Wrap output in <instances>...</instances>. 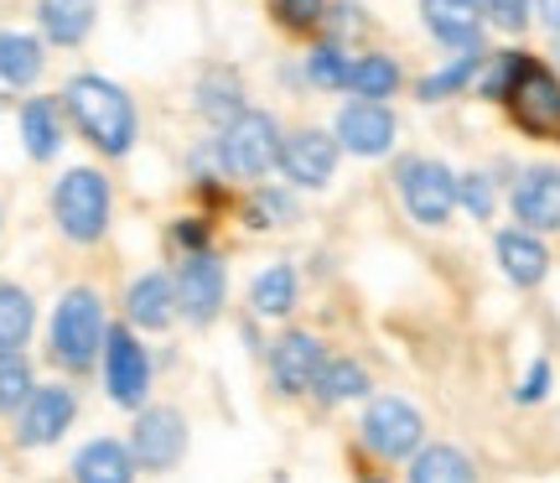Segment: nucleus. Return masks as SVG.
<instances>
[{"label": "nucleus", "mask_w": 560, "mask_h": 483, "mask_svg": "<svg viewBox=\"0 0 560 483\" xmlns=\"http://www.w3.org/2000/svg\"><path fill=\"white\" fill-rule=\"evenodd\" d=\"M62 104H68L73 125L100 146L104 157H125L130 151V141H136V110H130L120 83L100 79V73H83V79L68 83Z\"/></svg>", "instance_id": "obj_1"}, {"label": "nucleus", "mask_w": 560, "mask_h": 483, "mask_svg": "<svg viewBox=\"0 0 560 483\" xmlns=\"http://www.w3.org/2000/svg\"><path fill=\"white\" fill-rule=\"evenodd\" d=\"M52 214H58L62 234L73 244H94L109 229V182L94 166H73L62 172L52 187Z\"/></svg>", "instance_id": "obj_2"}, {"label": "nucleus", "mask_w": 560, "mask_h": 483, "mask_svg": "<svg viewBox=\"0 0 560 483\" xmlns=\"http://www.w3.org/2000/svg\"><path fill=\"white\" fill-rule=\"evenodd\" d=\"M503 100H509L514 120H520L529 136H540V141H560V83H556L550 68H540L535 58L514 53Z\"/></svg>", "instance_id": "obj_3"}, {"label": "nucleus", "mask_w": 560, "mask_h": 483, "mask_svg": "<svg viewBox=\"0 0 560 483\" xmlns=\"http://www.w3.org/2000/svg\"><path fill=\"white\" fill-rule=\"evenodd\" d=\"M104 307L100 297L79 286V291H68L58 302V318H52V354H58L68 369H89L94 354L104 348Z\"/></svg>", "instance_id": "obj_4"}, {"label": "nucleus", "mask_w": 560, "mask_h": 483, "mask_svg": "<svg viewBox=\"0 0 560 483\" xmlns=\"http://www.w3.org/2000/svg\"><path fill=\"white\" fill-rule=\"evenodd\" d=\"M219 157H223V172H229V177H265V172L280 161L276 120L260 115V110H244L240 120L223 125Z\"/></svg>", "instance_id": "obj_5"}, {"label": "nucleus", "mask_w": 560, "mask_h": 483, "mask_svg": "<svg viewBox=\"0 0 560 483\" xmlns=\"http://www.w3.org/2000/svg\"><path fill=\"white\" fill-rule=\"evenodd\" d=\"M400 198L420 223H446L457 208V177L441 161H405L400 166Z\"/></svg>", "instance_id": "obj_6"}, {"label": "nucleus", "mask_w": 560, "mask_h": 483, "mask_svg": "<svg viewBox=\"0 0 560 483\" xmlns=\"http://www.w3.org/2000/svg\"><path fill=\"white\" fill-rule=\"evenodd\" d=\"M104 384H109V401L136 411L145 405V390H151V359L125 327H115L104 338Z\"/></svg>", "instance_id": "obj_7"}, {"label": "nucleus", "mask_w": 560, "mask_h": 483, "mask_svg": "<svg viewBox=\"0 0 560 483\" xmlns=\"http://www.w3.org/2000/svg\"><path fill=\"white\" fill-rule=\"evenodd\" d=\"M73 416H79V401H73V390H68V384H37V390H32V401L21 405V422H16L21 447L58 442L62 432L73 426Z\"/></svg>", "instance_id": "obj_8"}, {"label": "nucleus", "mask_w": 560, "mask_h": 483, "mask_svg": "<svg viewBox=\"0 0 560 483\" xmlns=\"http://www.w3.org/2000/svg\"><path fill=\"white\" fill-rule=\"evenodd\" d=\"M420 432H425V426H420V411L395 401V395H380V401L369 405V416H363V442L374 447L380 458H405V452H416Z\"/></svg>", "instance_id": "obj_9"}, {"label": "nucleus", "mask_w": 560, "mask_h": 483, "mask_svg": "<svg viewBox=\"0 0 560 483\" xmlns=\"http://www.w3.org/2000/svg\"><path fill=\"white\" fill-rule=\"evenodd\" d=\"M223 291H229V276H223L219 255H208V250L187 255V265H182V276H177V307L182 312L198 322V327H208V322L219 318Z\"/></svg>", "instance_id": "obj_10"}, {"label": "nucleus", "mask_w": 560, "mask_h": 483, "mask_svg": "<svg viewBox=\"0 0 560 483\" xmlns=\"http://www.w3.org/2000/svg\"><path fill=\"white\" fill-rule=\"evenodd\" d=\"M182 452H187V422H182V411H172V405L140 411L136 437H130V458L145 468H172V463H182Z\"/></svg>", "instance_id": "obj_11"}, {"label": "nucleus", "mask_w": 560, "mask_h": 483, "mask_svg": "<svg viewBox=\"0 0 560 483\" xmlns=\"http://www.w3.org/2000/svg\"><path fill=\"white\" fill-rule=\"evenodd\" d=\"M280 166H285V177L296 182V187H322V182L338 172V141L322 136V130H296V136H285V146H280Z\"/></svg>", "instance_id": "obj_12"}, {"label": "nucleus", "mask_w": 560, "mask_h": 483, "mask_svg": "<svg viewBox=\"0 0 560 483\" xmlns=\"http://www.w3.org/2000/svg\"><path fill=\"white\" fill-rule=\"evenodd\" d=\"M338 146L342 151H353V157H384L389 146H395V115L384 110V104H348L338 115Z\"/></svg>", "instance_id": "obj_13"}, {"label": "nucleus", "mask_w": 560, "mask_h": 483, "mask_svg": "<svg viewBox=\"0 0 560 483\" xmlns=\"http://www.w3.org/2000/svg\"><path fill=\"white\" fill-rule=\"evenodd\" d=\"M322 343L312 338V333H285V338L276 343V354H270V375H276V384L285 390V395H296V390H312L322 375Z\"/></svg>", "instance_id": "obj_14"}, {"label": "nucleus", "mask_w": 560, "mask_h": 483, "mask_svg": "<svg viewBox=\"0 0 560 483\" xmlns=\"http://www.w3.org/2000/svg\"><path fill=\"white\" fill-rule=\"evenodd\" d=\"M514 214L529 229H560V172L556 166L524 172V182L514 187Z\"/></svg>", "instance_id": "obj_15"}, {"label": "nucleus", "mask_w": 560, "mask_h": 483, "mask_svg": "<svg viewBox=\"0 0 560 483\" xmlns=\"http://www.w3.org/2000/svg\"><path fill=\"white\" fill-rule=\"evenodd\" d=\"M420 16L446 47H472L482 32V0H420Z\"/></svg>", "instance_id": "obj_16"}, {"label": "nucleus", "mask_w": 560, "mask_h": 483, "mask_svg": "<svg viewBox=\"0 0 560 483\" xmlns=\"http://www.w3.org/2000/svg\"><path fill=\"white\" fill-rule=\"evenodd\" d=\"M499 265L509 281L520 286H540L545 271H550V250H545L529 229H503L499 234Z\"/></svg>", "instance_id": "obj_17"}, {"label": "nucleus", "mask_w": 560, "mask_h": 483, "mask_svg": "<svg viewBox=\"0 0 560 483\" xmlns=\"http://www.w3.org/2000/svg\"><path fill=\"white\" fill-rule=\"evenodd\" d=\"M130 322L136 327H172V318H177V281H166L161 271H151V276H140L136 286H130Z\"/></svg>", "instance_id": "obj_18"}, {"label": "nucleus", "mask_w": 560, "mask_h": 483, "mask_svg": "<svg viewBox=\"0 0 560 483\" xmlns=\"http://www.w3.org/2000/svg\"><path fill=\"white\" fill-rule=\"evenodd\" d=\"M73 473H79V483H130L136 479V458H130V447L100 437L73 458Z\"/></svg>", "instance_id": "obj_19"}, {"label": "nucleus", "mask_w": 560, "mask_h": 483, "mask_svg": "<svg viewBox=\"0 0 560 483\" xmlns=\"http://www.w3.org/2000/svg\"><path fill=\"white\" fill-rule=\"evenodd\" d=\"M42 16V32L58 42V47H79L89 32H94V0H42L37 5Z\"/></svg>", "instance_id": "obj_20"}, {"label": "nucleus", "mask_w": 560, "mask_h": 483, "mask_svg": "<svg viewBox=\"0 0 560 483\" xmlns=\"http://www.w3.org/2000/svg\"><path fill=\"white\" fill-rule=\"evenodd\" d=\"M348 89H353L359 100L380 104L400 89V68H395V58H384V53H369V58H359L348 68Z\"/></svg>", "instance_id": "obj_21"}, {"label": "nucleus", "mask_w": 560, "mask_h": 483, "mask_svg": "<svg viewBox=\"0 0 560 483\" xmlns=\"http://www.w3.org/2000/svg\"><path fill=\"white\" fill-rule=\"evenodd\" d=\"M32 322H37V307L21 286L0 281V354H16L21 343L32 338Z\"/></svg>", "instance_id": "obj_22"}, {"label": "nucleus", "mask_w": 560, "mask_h": 483, "mask_svg": "<svg viewBox=\"0 0 560 483\" xmlns=\"http://www.w3.org/2000/svg\"><path fill=\"white\" fill-rule=\"evenodd\" d=\"M42 73V42L26 32H0V79L5 83H37Z\"/></svg>", "instance_id": "obj_23"}, {"label": "nucleus", "mask_w": 560, "mask_h": 483, "mask_svg": "<svg viewBox=\"0 0 560 483\" xmlns=\"http://www.w3.org/2000/svg\"><path fill=\"white\" fill-rule=\"evenodd\" d=\"M410 483H478V473L457 447H425L410 468Z\"/></svg>", "instance_id": "obj_24"}, {"label": "nucleus", "mask_w": 560, "mask_h": 483, "mask_svg": "<svg viewBox=\"0 0 560 483\" xmlns=\"http://www.w3.org/2000/svg\"><path fill=\"white\" fill-rule=\"evenodd\" d=\"M21 141H26V151H32L37 161L58 157L62 130H58V115H52V104L47 100H32L26 110H21Z\"/></svg>", "instance_id": "obj_25"}, {"label": "nucleus", "mask_w": 560, "mask_h": 483, "mask_svg": "<svg viewBox=\"0 0 560 483\" xmlns=\"http://www.w3.org/2000/svg\"><path fill=\"white\" fill-rule=\"evenodd\" d=\"M296 307V271L291 265H270L255 281V312L260 318H285Z\"/></svg>", "instance_id": "obj_26"}, {"label": "nucleus", "mask_w": 560, "mask_h": 483, "mask_svg": "<svg viewBox=\"0 0 560 483\" xmlns=\"http://www.w3.org/2000/svg\"><path fill=\"white\" fill-rule=\"evenodd\" d=\"M312 390H317L322 401H359V395H369V375L353 359H327Z\"/></svg>", "instance_id": "obj_27"}, {"label": "nucleus", "mask_w": 560, "mask_h": 483, "mask_svg": "<svg viewBox=\"0 0 560 483\" xmlns=\"http://www.w3.org/2000/svg\"><path fill=\"white\" fill-rule=\"evenodd\" d=\"M32 369L21 354H0V411H21V405L32 401Z\"/></svg>", "instance_id": "obj_28"}, {"label": "nucleus", "mask_w": 560, "mask_h": 483, "mask_svg": "<svg viewBox=\"0 0 560 483\" xmlns=\"http://www.w3.org/2000/svg\"><path fill=\"white\" fill-rule=\"evenodd\" d=\"M472 68H478V53H467V58H457L452 68H441L436 79L420 83V100H441V94H457L462 83L472 79Z\"/></svg>", "instance_id": "obj_29"}, {"label": "nucleus", "mask_w": 560, "mask_h": 483, "mask_svg": "<svg viewBox=\"0 0 560 483\" xmlns=\"http://www.w3.org/2000/svg\"><path fill=\"white\" fill-rule=\"evenodd\" d=\"M348 68H353V62L342 58L338 47H317V53H312V79H317L322 89H342V83H348Z\"/></svg>", "instance_id": "obj_30"}, {"label": "nucleus", "mask_w": 560, "mask_h": 483, "mask_svg": "<svg viewBox=\"0 0 560 483\" xmlns=\"http://www.w3.org/2000/svg\"><path fill=\"white\" fill-rule=\"evenodd\" d=\"M457 198L467 203V214H472V219H488V214H493V182L488 177H462Z\"/></svg>", "instance_id": "obj_31"}, {"label": "nucleus", "mask_w": 560, "mask_h": 483, "mask_svg": "<svg viewBox=\"0 0 560 483\" xmlns=\"http://www.w3.org/2000/svg\"><path fill=\"white\" fill-rule=\"evenodd\" d=\"M482 11L499 21V26H509V32H520L524 21H529V0H482Z\"/></svg>", "instance_id": "obj_32"}, {"label": "nucleus", "mask_w": 560, "mask_h": 483, "mask_svg": "<svg viewBox=\"0 0 560 483\" xmlns=\"http://www.w3.org/2000/svg\"><path fill=\"white\" fill-rule=\"evenodd\" d=\"M276 16H285V26H312L322 16V0H270Z\"/></svg>", "instance_id": "obj_33"}, {"label": "nucleus", "mask_w": 560, "mask_h": 483, "mask_svg": "<svg viewBox=\"0 0 560 483\" xmlns=\"http://www.w3.org/2000/svg\"><path fill=\"white\" fill-rule=\"evenodd\" d=\"M260 219H270V223L291 219V203L280 198V193H260Z\"/></svg>", "instance_id": "obj_34"}, {"label": "nucleus", "mask_w": 560, "mask_h": 483, "mask_svg": "<svg viewBox=\"0 0 560 483\" xmlns=\"http://www.w3.org/2000/svg\"><path fill=\"white\" fill-rule=\"evenodd\" d=\"M545 384H550V369H545V364H535V369H529V380H524V390H520V401H540Z\"/></svg>", "instance_id": "obj_35"}, {"label": "nucleus", "mask_w": 560, "mask_h": 483, "mask_svg": "<svg viewBox=\"0 0 560 483\" xmlns=\"http://www.w3.org/2000/svg\"><path fill=\"white\" fill-rule=\"evenodd\" d=\"M535 11H540L545 26H556L560 32V0H535Z\"/></svg>", "instance_id": "obj_36"}]
</instances>
